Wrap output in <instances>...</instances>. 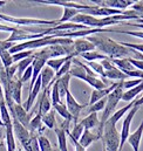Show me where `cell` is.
Wrapping results in <instances>:
<instances>
[{
  "label": "cell",
  "mask_w": 143,
  "mask_h": 151,
  "mask_svg": "<svg viewBox=\"0 0 143 151\" xmlns=\"http://www.w3.org/2000/svg\"><path fill=\"white\" fill-rule=\"evenodd\" d=\"M87 40L90 41L96 49L102 52L109 59H123V58H133V49L122 46L120 42H116L105 35L94 34L87 37Z\"/></svg>",
  "instance_id": "1"
},
{
  "label": "cell",
  "mask_w": 143,
  "mask_h": 151,
  "mask_svg": "<svg viewBox=\"0 0 143 151\" xmlns=\"http://www.w3.org/2000/svg\"><path fill=\"white\" fill-rule=\"evenodd\" d=\"M123 88H122V81L118 82V86L107 96V102H106V107L103 109L102 116L100 118V127H99V131H98V139H102V135H103V128L105 124L107 123V121L111 117V115L114 114L118 102L122 100L123 96Z\"/></svg>",
  "instance_id": "2"
},
{
  "label": "cell",
  "mask_w": 143,
  "mask_h": 151,
  "mask_svg": "<svg viewBox=\"0 0 143 151\" xmlns=\"http://www.w3.org/2000/svg\"><path fill=\"white\" fill-rule=\"evenodd\" d=\"M0 20L5 21V22L19 25V26H25V27H30V26H49V27H55V26L59 25L58 20H43V19H33V18H15V17L1 14V13H0Z\"/></svg>",
  "instance_id": "3"
},
{
  "label": "cell",
  "mask_w": 143,
  "mask_h": 151,
  "mask_svg": "<svg viewBox=\"0 0 143 151\" xmlns=\"http://www.w3.org/2000/svg\"><path fill=\"white\" fill-rule=\"evenodd\" d=\"M103 147L107 151H118L120 148V135L116 129V125L107 121L103 128L102 135Z\"/></svg>",
  "instance_id": "4"
},
{
  "label": "cell",
  "mask_w": 143,
  "mask_h": 151,
  "mask_svg": "<svg viewBox=\"0 0 143 151\" xmlns=\"http://www.w3.org/2000/svg\"><path fill=\"white\" fill-rule=\"evenodd\" d=\"M136 103V102H135ZM140 107H137L136 104L128 111V114L126 115L124 119H123V124H122V130H121V134H120V148H118V151H122L129 135H130V124H131V121L135 116V114L139 111Z\"/></svg>",
  "instance_id": "5"
},
{
  "label": "cell",
  "mask_w": 143,
  "mask_h": 151,
  "mask_svg": "<svg viewBox=\"0 0 143 151\" xmlns=\"http://www.w3.org/2000/svg\"><path fill=\"white\" fill-rule=\"evenodd\" d=\"M12 123H13V131H14L15 137L21 143L25 150L30 151L31 150V137H32L31 132L22 124H20L15 118H12Z\"/></svg>",
  "instance_id": "6"
},
{
  "label": "cell",
  "mask_w": 143,
  "mask_h": 151,
  "mask_svg": "<svg viewBox=\"0 0 143 151\" xmlns=\"http://www.w3.org/2000/svg\"><path fill=\"white\" fill-rule=\"evenodd\" d=\"M101 65L105 69V77L106 78H109V80H118V81H126L128 80L129 77L126 75L121 69H118L116 66H114L109 58L106 59V60H102L101 61Z\"/></svg>",
  "instance_id": "7"
},
{
  "label": "cell",
  "mask_w": 143,
  "mask_h": 151,
  "mask_svg": "<svg viewBox=\"0 0 143 151\" xmlns=\"http://www.w3.org/2000/svg\"><path fill=\"white\" fill-rule=\"evenodd\" d=\"M72 122L69 121H65L61 122V124L54 129L55 131V135L58 137V144H59V149L60 151H68V148H67V132L71 131L69 130V124Z\"/></svg>",
  "instance_id": "8"
},
{
  "label": "cell",
  "mask_w": 143,
  "mask_h": 151,
  "mask_svg": "<svg viewBox=\"0 0 143 151\" xmlns=\"http://www.w3.org/2000/svg\"><path fill=\"white\" fill-rule=\"evenodd\" d=\"M12 118H15L20 124H22L27 130L30 129V122H31V116L30 114L26 111V109L21 106V104H17L14 103L13 109L9 111ZM30 131V130H28Z\"/></svg>",
  "instance_id": "9"
},
{
  "label": "cell",
  "mask_w": 143,
  "mask_h": 151,
  "mask_svg": "<svg viewBox=\"0 0 143 151\" xmlns=\"http://www.w3.org/2000/svg\"><path fill=\"white\" fill-rule=\"evenodd\" d=\"M66 106H67V108H68V111H69L71 115L73 116V123L76 124L81 110H82L83 107H86V106H84V104H80V103L75 100V97L72 95L71 90L66 94Z\"/></svg>",
  "instance_id": "10"
},
{
  "label": "cell",
  "mask_w": 143,
  "mask_h": 151,
  "mask_svg": "<svg viewBox=\"0 0 143 151\" xmlns=\"http://www.w3.org/2000/svg\"><path fill=\"white\" fill-rule=\"evenodd\" d=\"M95 49H96L95 46L90 41H88L86 38L76 39L73 42V58L80 56L83 53L92 52V50H95Z\"/></svg>",
  "instance_id": "11"
},
{
  "label": "cell",
  "mask_w": 143,
  "mask_h": 151,
  "mask_svg": "<svg viewBox=\"0 0 143 151\" xmlns=\"http://www.w3.org/2000/svg\"><path fill=\"white\" fill-rule=\"evenodd\" d=\"M93 2H95L96 6L107 7L117 11H126L129 6L135 4V1L131 0H102V1H93Z\"/></svg>",
  "instance_id": "12"
},
{
  "label": "cell",
  "mask_w": 143,
  "mask_h": 151,
  "mask_svg": "<svg viewBox=\"0 0 143 151\" xmlns=\"http://www.w3.org/2000/svg\"><path fill=\"white\" fill-rule=\"evenodd\" d=\"M40 4H47V5H55V6H62L64 8L65 7H68V8H74V9H77L80 12H84L87 9L90 8L92 5H84V4H76V2H71V1H62V0H41L39 1Z\"/></svg>",
  "instance_id": "13"
},
{
  "label": "cell",
  "mask_w": 143,
  "mask_h": 151,
  "mask_svg": "<svg viewBox=\"0 0 143 151\" xmlns=\"http://www.w3.org/2000/svg\"><path fill=\"white\" fill-rule=\"evenodd\" d=\"M22 84L24 83L18 77H14L9 83V95H11L12 100L14 101V103H17V104H21V88H22Z\"/></svg>",
  "instance_id": "14"
},
{
  "label": "cell",
  "mask_w": 143,
  "mask_h": 151,
  "mask_svg": "<svg viewBox=\"0 0 143 151\" xmlns=\"http://www.w3.org/2000/svg\"><path fill=\"white\" fill-rule=\"evenodd\" d=\"M118 82H120V81H118ZM118 82H116V83L109 86L108 88L102 89V90H96V89H94V90L92 91V96H90V100H89V106H93L94 103L99 102L100 100L106 99L108 95H109V94H110V93L118 86Z\"/></svg>",
  "instance_id": "15"
},
{
  "label": "cell",
  "mask_w": 143,
  "mask_h": 151,
  "mask_svg": "<svg viewBox=\"0 0 143 151\" xmlns=\"http://www.w3.org/2000/svg\"><path fill=\"white\" fill-rule=\"evenodd\" d=\"M142 135H143V118L141 124L139 125V128L129 135L127 142L130 144V147L133 148L134 151H140V144H141V139H142Z\"/></svg>",
  "instance_id": "16"
},
{
  "label": "cell",
  "mask_w": 143,
  "mask_h": 151,
  "mask_svg": "<svg viewBox=\"0 0 143 151\" xmlns=\"http://www.w3.org/2000/svg\"><path fill=\"white\" fill-rule=\"evenodd\" d=\"M40 76H41V89H42V91L46 90L49 87V84L52 83V81L55 82V80H54L55 72L53 69H51L49 67H47V66L43 67V69H42Z\"/></svg>",
  "instance_id": "17"
},
{
  "label": "cell",
  "mask_w": 143,
  "mask_h": 151,
  "mask_svg": "<svg viewBox=\"0 0 143 151\" xmlns=\"http://www.w3.org/2000/svg\"><path fill=\"white\" fill-rule=\"evenodd\" d=\"M52 101H51V95H49V90L46 89L42 91V95L40 97L39 101V113L41 115L47 114L49 110H52Z\"/></svg>",
  "instance_id": "18"
},
{
  "label": "cell",
  "mask_w": 143,
  "mask_h": 151,
  "mask_svg": "<svg viewBox=\"0 0 143 151\" xmlns=\"http://www.w3.org/2000/svg\"><path fill=\"white\" fill-rule=\"evenodd\" d=\"M40 90H41V76H39V77H38V80L35 81V83H34V86H33V88H32V90L30 91L28 100H27L26 106H25V109H26V111H27V113H28V111L31 110V108L33 107L34 100L36 99L38 94L40 93Z\"/></svg>",
  "instance_id": "19"
},
{
  "label": "cell",
  "mask_w": 143,
  "mask_h": 151,
  "mask_svg": "<svg viewBox=\"0 0 143 151\" xmlns=\"http://www.w3.org/2000/svg\"><path fill=\"white\" fill-rule=\"evenodd\" d=\"M71 78L72 76L68 73V74L61 76L60 78H58L55 81V83L58 86V89H59L60 97H66V94L69 91V82H71Z\"/></svg>",
  "instance_id": "20"
},
{
  "label": "cell",
  "mask_w": 143,
  "mask_h": 151,
  "mask_svg": "<svg viewBox=\"0 0 143 151\" xmlns=\"http://www.w3.org/2000/svg\"><path fill=\"white\" fill-rule=\"evenodd\" d=\"M80 123L83 125L84 129L87 130H92V129H95L98 127H100V119L98 117V113H92L88 114L87 117H84L83 119L80 121Z\"/></svg>",
  "instance_id": "21"
},
{
  "label": "cell",
  "mask_w": 143,
  "mask_h": 151,
  "mask_svg": "<svg viewBox=\"0 0 143 151\" xmlns=\"http://www.w3.org/2000/svg\"><path fill=\"white\" fill-rule=\"evenodd\" d=\"M5 143L7 147V151H15V137H14V131H13V123L12 125L5 127Z\"/></svg>",
  "instance_id": "22"
},
{
  "label": "cell",
  "mask_w": 143,
  "mask_h": 151,
  "mask_svg": "<svg viewBox=\"0 0 143 151\" xmlns=\"http://www.w3.org/2000/svg\"><path fill=\"white\" fill-rule=\"evenodd\" d=\"M143 91V81L136 87L127 90L123 93V96H122V101H126V102H131L134 101L135 99H137V96L140 95V93Z\"/></svg>",
  "instance_id": "23"
},
{
  "label": "cell",
  "mask_w": 143,
  "mask_h": 151,
  "mask_svg": "<svg viewBox=\"0 0 143 151\" xmlns=\"http://www.w3.org/2000/svg\"><path fill=\"white\" fill-rule=\"evenodd\" d=\"M136 100L137 99H135L134 101H131V102H129V104L128 106H126V107H123V108H121V109H118L117 111H115V113L111 115V117L108 119L109 122H111L113 124H115L116 125V123L118 122V119H121L124 115H126V113H128L134 106H135V102H136Z\"/></svg>",
  "instance_id": "24"
},
{
  "label": "cell",
  "mask_w": 143,
  "mask_h": 151,
  "mask_svg": "<svg viewBox=\"0 0 143 151\" xmlns=\"http://www.w3.org/2000/svg\"><path fill=\"white\" fill-rule=\"evenodd\" d=\"M73 58L72 56H64V58H56V59H51V60H48L47 61V63H46V66L47 67H49L51 69H53L55 73H58L59 70H60V68L67 62V61H69L72 60Z\"/></svg>",
  "instance_id": "25"
},
{
  "label": "cell",
  "mask_w": 143,
  "mask_h": 151,
  "mask_svg": "<svg viewBox=\"0 0 143 151\" xmlns=\"http://www.w3.org/2000/svg\"><path fill=\"white\" fill-rule=\"evenodd\" d=\"M95 141H99V139H98V136H96L95 134H93L90 130L84 129V131H83V134H82V136H81L79 143H80L84 149H87V148H88L90 144H93Z\"/></svg>",
  "instance_id": "26"
},
{
  "label": "cell",
  "mask_w": 143,
  "mask_h": 151,
  "mask_svg": "<svg viewBox=\"0 0 143 151\" xmlns=\"http://www.w3.org/2000/svg\"><path fill=\"white\" fill-rule=\"evenodd\" d=\"M42 123L48 128L54 130L56 128V119H55V110L52 109L47 114L42 115Z\"/></svg>",
  "instance_id": "27"
},
{
  "label": "cell",
  "mask_w": 143,
  "mask_h": 151,
  "mask_svg": "<svg viewBox=\"0 0 143 151\" xmlns=\"http://www.w3.org/2000/svg\"><path fill=\"white\" fill-rule=\"evenodd\" d=\"M53 109L55 110V113H58L65 121H69L73 122V116L71 115V113L68 111V108L66 104H62V103H58V104H53L52 106Z\"/></svg>",
  "instance_id": "28"
},
{
  "label": "cell",
  "mask_w": 143,
  "mask_h": 151,
  "mask_svg": "<svg viewBox=\"0 0 143 151\" xmlns=\"http://www.w3.org/2000/svg\"><path fill=\"white\" fill-rule=\"evenodd\" d=\"M42 128H43V123H42V115L38 111L34 118L31 119L30 122V132H33V131H39L40 135H41V131H42Z\"/></svg>",
  "instance_id": "29"
},
{
  "label": "cell",
  "mask_w": 143,
  "mask_h": 151,
  "mask_svg": "<svg viewBox=\"0 0 143 151\" xmlns=\"http://www.w3.org/2000/svg\"><path fill=\"white\" fill-rule=\"evenodd\" d=\"M81 58H83L87 62H92V61H95V60H106L108 59L106 55H103L102 53H100L99 50H92V52H87V53H83L80 55Z\"/></svg>",
  "instance_id": "30"
},
{
  "label": "cell",
  "mask_w": 143,
  "mask_h": 151,
  "mask_svg": "<svg viewBox=\"0 0 143 151\" xmlns=\"http://www.w3.org/2000/svg\"><path fill=\"white\" fill-rule=\"evenodd\" d=\"M79 13H80V11H77V9L65 7V8H64V14H62V17H61L60 19H58L59 25H60V24H66V22H68V21H72V19H73L75 15H77Z\"/></svg>",
  "instance_id": "31"
},
{
  "label": "cell",
  "mask_w": 143,
  "mask_h": 151,
  "mask_svg": "<svg viewBox=\"0 0 143 151\" xmlns=\"http://www.w3.org/2000/svg\"><path fill=\"white\" fill-rule=\"evenodd\" d=\"M32 63H33V55H32L31 58H27V59H25V60H21V61H19V62L17 63V66H18V69H17L18 78H21V76L24 75L25 70H26L30 66H32Z\"/></svg>",
  "instance_id": "32"
},
{
  "label": "cell",
  "mask_w": 143,
  "mask_h": 151,
  "mask_svg": "<svg viewBox=\"0 0 143 151\" xmlns=\"http://www.w3.org/2000/svg\"><path fill=\"white\" fill-rule=\"evenodd\" d=\"M83 131H84L83 125H82L80 122H77L76 124H74L72 131H68V132H67V135H68V137H72V138H74L75 141L79 142L80 138H81V136H82V134H83Z\"/></svg>",
  "instance_id": "33"
},
{
  "label": "cell",
  "mask_w": 143,
  "mask_h": 151,
  "mask_svg": "<svg viewBox=\"0 0 143 151\" xmlns=\"http://www.w3.org/2000/svg\"><path fill=\"white\" fill-rule=\"evenodd\" d=\"M0 60H1L2 66H4L5 69H6V68H9L12 65H14L13 59H12V55L9 54L8 50H4V52L0 53Z\"/></svg>",
  "instance_id": "34"
},
{
  "label": "cell",
  "mask_w": 143,
  "mask_h": 151,
  "mask_svg": "<svg viewBox=\"0 0 143 151\" xmlns=\"http://www.w3.org/2000/svg\"><path fill=\"white\" fill-rule=\"evenodd\" d=\"M38 142H39L40 151H53L52 145H51V142H49V139H48L46 136L40 135V136L38 137Z\"/></svg>",
  "instance_id": "35"
},
{
  "label": "cell",
  "mask_w": 143,
  "mask_h": 151,
  "mask_svg": "<svg viewBox=\"0 0 143 151\" xmlns=\"http://www.w3.org/2000/svg\"><path fill=\"white\" fill-rule=\"evenodd\" d=\"M33 50H24V52H19V53H17V54H13L12 55V59H13V62L15 63V62H19V61H21V60H25V59H27V58H31L32 55H33Z\"/></svg>",
  "instance_id": "36"
},
{
  "label": "cell",
  "mask_w": 143,
  "mask_h": 151,
  "mask_svg": "<svg viewBox=\"0 0 143 151\" xmlns=\"http://www.w3.org/2000/svg\"><path fill=\"white\" fill-rule=\"evenodd\" d=\"M106 102H107V97H106V99L100 100V101H99V102H96V103H94L93 106H90V107H89V109H88V114L98 113V111H100V110H103V109H105V107H106Z\"/></svg>",
  "instance_id": "37"
},
{
  "label": "cell",
  "mask_w": 143,
  "mask_h": 151,
  "mask_svg": "<svg viewBox=\"0 0 143 151\" xmlns=\"http://www.w3.org/2000/svg\"><path fill=\"white\" fill-rule=\"evenodd\" d=\"M51 101H52V106H53V104L61 103V97H60L59 89H58V86H56L55 82H54V84H53V87H52V91H51Z\"/></svg>",
  "instance_id": "38"
},
{
  "label": "cell",
  "mask_w": 143,
  "mask_h": 151,
  "mask_svg": "<svg viewBox=\"0 0 143 151\" xmlns=\"http://www.w3.org/2000/svg\"><path fill=\"white\" fill-rule=\"evenodd\" d=\"M142 81H143L142 78H134V80H126V81H122V88L129 90V89H131V88L139 86Z\"/></svg>",
  "instance_id": "39"
},
{
  "label": "cell",
  "mask_w": 143,
  "mask_h": 151,
  "mask_svg": "<svg viewBox=\"0 0 143 151\" xmlns=\"http://www.w3.org/2000/svg\"><path fill=\"white\" fill-rule=\"evenodd\" d=\"M122 46L127 47V48H130V49H134L139 53L143 54V43H130V42H120Z\"/></svg>",
  "instance_id": "40"
},
{
  "label": "cell",
  "mask_w": 143,
  "mask_h": 151,
  "mask_svg": "<svg viewBox=\"0 0 143 151\" xmlns=\"http://www.w3.org/2000/svg\"><path fill=\"white\" fill-rule=\"evenodd\" d=\"M131 9L140 15V19H143V1H137L134 5H131Z\"/></svg>",
  "instance_id": "41"
},
{
  "label": "cell",
  "mask_w": 143,
  "mask_h": 151,
  "mask_svg": "<svg viewBox=\"0 0 143 151\" xmlns=\"http://www.w3.org/2000/svg\"><path fill=\"white\" fill-rule=\"evenodd\" d=\"M32 75H33V67H32V66H30V67H28V68L25 70L24 75L21 76L20 81H21L22 83H25V82H27V81L32 80Z\"/></svg>",
  "instance_id": "42"
},
{
  "label": "cell",
  "mask_w": 143,
  "mask_h": 151,
  "mask_svg": "<svg viewBox=\"0 0 143 151\" xmlns=\"http://www.w3.org/2000/svg\"><path fill=\"white\" fill-rule=\"evenodd\" d=\"M116 33H121V34H127L130 37H135V38L143 39V32H133V31H115Z\"/></svg>",
  "instance_id": "43"
},
{
  "label": "cell",
  "mask_w": 143,
  "mask_h": 151,
  "mask_svg": "<svg viewBox=\"0 0 143 151\" xmlns=\"http://www.w3.org/2000/svg\"><path fill=\"white\" fill-rule=\"evenodd\" d=\"M17 69H18L17 63H14V65H12L9 68H6V69H5V70H6V74H7V76H8L11 80H12V78H14V74H15Z\"/></svg>",
  "instance_id": "44"
},
{
  "label": "cell",
  "mask_w": 143,
  "mask_h": 151,
  "mask_svg": "<svg viewBox=\"0 0 143 151\" xmlns=\"http://www.w3.org/2000/svg\"><path fill=\"white\" fill-rule=\"evenodd\" d=\"M69 139L72 141V143L74 144V147H75V151H86V149L77 142V141H75L74 138H72V137H69Z\"/></svg>",
  "instance_id": "45"
},
{
  "label": "cell",
  "mask_w": 143,
  "mask_h": 151,
  "mask_svg": "<svg viewBox=\"0 0 143 151\" xmlns=\"http://www.w3.org/2000/svg\"><path fill=\"white\" fill-rule=\"evenodd\" d=\"M5 102V95H4V90H2V87L0 84V104Z\"/></svg>",
  "instance_id": "46"
},
{
  "label": "cell",
  "mask_w": 143,
  "mask_h": 151,
  "mask_svg": "<svg viewBox=\"0 0 143 151\" xmlns=\"http://www.w3.org/2000/svg\"><path fill=\"white\" fill-rule=\"evenodd\" d=\"M0 151H7V147H6V143L0 139Z\"/></svg>",
  "instance_id": "47"
},
{
  "label": "cell",
  "mask_w": 143,
  "mask_h": 151,
  "mask_svg": "<svg viewBox=\"0 0 143 151\" xmlns=\"http://www.w3.org/2000/svg\"><path fill=\"white\" fill-rule=\"evenodd\" d=\"M126 25H128V26H134V27H139V28H142V29H143V24H134V22H127Z\"/></svg>",
  "instance_id": "48"
},
{
  "label": "cell",
  "mask_w": 143,
  "mask_h": 151,
  "mask_svg": "<svg viewBox=\"0 0 143 151\" xmlns=\"http://www.w3.org/2000/svg\"><path fill=\"white\" fill-rule=\"evenodd\" d=\"M137 107H141L143 104V96L142 97H137V100H136V103H135Z\"/></svg>",
  "instance_id": "49"
},
{
  "label": "cell",
  "mask_w": 143,
  "mask_h": 151,
  "mask_svg": "<svg viewBox=\"0 0 143 151\" xmlns=\"http://www.w3.org/2000/svg\"><path fill=\"white\" fill-rule=\"evenodd\" d=\"M5 128H0V139H2L5 137Z\"/></svg>",
  "instance_id": "50"
},
{
  "label": "cell",
  "mask_w": 143,
  "mask_h": 151,
  "mask_svg": "<svg viewBox=\"0 0 143 151\" xmlns=\"http://www.w3.org/2000/svg\"><path fill=\"white\" fill-rule=\"evenodd\" d=\"M5 4H6V1H4V0H0V7H2Z\"/></svg>",
  "instance_id": "51"
},
{
  "label": "cell",
  "mask_w": 143,
  "mask_h": 151,
  "mask_svg": "<svg viewBox=\"0 0 143 151\" xmlns=\"http://www.w3.org/2000/svg\"><path fill=\"white\" fill-rule=\"evenodd\" d=\"M0 128H5L4 127V123H2V119H1V116H0Z\"/></svg>",
  "instance_id": "52"
},
{
  "label": "cell",
  "mask_w": 143,
  "mask_h": 151,
  "mask_svg": "<svg viewBox=\"0 0 143 151\" xmlns=\"http://www.w3.org/2000/svg\"><path fill=\"white\" fill-rule=\"evenodd\" d=\"M103 151H107V150H106V149H105V148H103Z\"/></svg>",
  "instance_id": "53"
},
{
  "label": "cell",
  "mask_w": 143,
  "mask_h": 151,
  "mask_svg": "<svg viewBox=\"0 0 143 151\" xmlns=\"http://www.w3.org/2000/svg\"><path fill=\"white\" fill-rule=\"evenodd\" d=\"M1 22H2V21H1V20H0V24H1Z\"/></svg>",
  "instance_id": "54"
}]
</instances>
